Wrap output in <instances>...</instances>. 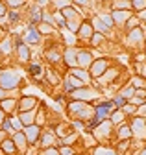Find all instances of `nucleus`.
Returning a JSON list of instances; mask_svg holds the SVG:
<instances>
[{"mask_svg":"<svg viewBox=\"0 0 146 155\" xmlns=\"http://www.w3.org/2000/svg\"><path fill=\"white\" fill-rule=\"evenodd\" d=\"M133 6L141 9V8H144V6H146V0H133Z\"/></svg>","mask_w":146,"mask_h":155,"instance_id":"c756f323","label":"nucleus"},{"mask_svg":"<svg viewBox=\"0 0 146 155\" xmlns=\"http://www.w3.org/2000/svg\"><path fill=\"white\" fill-rule=\"evenodd\" d=\"M95 26H96V30H98V31H105V28L102 26V21H98V18L95 21Z\"/></svg>","mask_w":146,"mask_h":155,"instance_id":"2f4dec72","label":"nucleus"},{"mask_svg":"<svg viewBox=\"0 0 146 155\" xmlns=\"http://www.w3.org/2000/svg\"><path fill=\"white\" fill-rule=\"evenodd\" d=\"M2 122H4V111L0 109V124H2Z\"/></svg>","mask_w":146,"mask_h":155,"instance_id":"ea45409f","label":"nucleus"},{"mask_svg":"<svg viewBox=\"0 0 146 155\" xmlns=\"http://www.w3.org/2000/svg\"><path fill=\"white\" fill-rule=\"evenodd\" d=\"M39 127L35 126V124H32V126H28L26 127V131H24V137H26V140L30 142V144H33L35 140H37V137H39Z\"/></svg>","mask_w":146,"mask_h":155,"instance_id":"20e7f679","label":"nucleus"},{"mask_svg":"<svg viewBox=\"0 0 146 155\" xmlns=\"http://www.w3.org/2000/svg\"><path fill=\"white\" fill-rule=\"evenodd\" d=\"M107 68V61H104V59H98L96 63H93V67H91V76L93 78H98V76H102V72Z\"/></svg>","mask_w":146,"mask_h":155,"instance_id":"39448f33","label":"nucleus"},{"mask_svg":"<svg viewBox=\"0 0 146 155\" xmlns=\"http://www.w3.org/2000/svg\"><path fill=\"white\" fill-rule=\"evenodd\" d=\"M4 13H6V8H4V6H2V4H0V17H2V15H4Z\"/></svg>","mask_w":146,"mask_h":155,"instance_id":"58836bf2","label":"nucleus"},{"mask_svg":"<svg viewBox=\"0 0 146 155\" xmlns=\"http://www.w3.org/2000/svg\"><path fill=\"white\" fill-rule=\"evenodd\" d=\"M124 118H126V114L122 113V109H117V111H113V113H111V122H113V124L124 122Z\"/></svg>","mask_w":146,"mask_h":155,"instance_id":"4468645a","label":"nucleus"},{"mask_svg":"<svg viewBox=\"0 0 146 155\" xmlns=\"http://www.w3.org/2000/svg\"><path fill=\"white\" fill-rule=\"evenodd\" d=\"M41 155H59V151L54 150V148H46V151H43Z\"/></svg>","mask_w":146,"mask_h":155,"instance_id":"c85d7f7f","label":"nucleus"},{"mask_svg":"<svg viewBox=\"0 0 146 155\" xmlns=\"http://www.w3.org/2000/svg\"><path fill=\"white\" fill-rule=\"evenodd\" d=\"M102 22H105L107 26H113V18H111V17H104V15H102Z\"/></svg>","mask_w":146,"mask_h":155,"instance_id":"7c9ffc66","label":"nucleus"},{"mask_svg":"<svg viewBox=\"0 0 146 155\" xmlns=\"http://www.w3.org/2000/svg\"><path fill=\"white\" fill-rule=\"evenodd\" d=\"M80 33H81V37H91V35H93V30H91V26H89V24H81Z\"/></svg>","mask_w":146,"mask_h":155,"instance_id":"412c9836","label":"nucleus"},{"mask_svg":"<svg viewBox=\"0 0 146 155\" xmlns=\"http://www.w3.org/2000/svg\"><path fill=\"white\" fill-rule=\"evenodd\" d=\"M19 120H21V124H24V126L28 127V126H32V124H33L35 114H33V111H24V113L19 116Z\"/></svg>","mask_w":146,"mask_h":155,"instance_id":"1a4fd4ad","label":"nucleus"},{"mask_svg":"<svg viewBox=\"0 0 146 155\" xmlns=\"http://www.w3.org/2000/svg\"><path fill=\"white\" fill-rule=\"evenodd\" d=\"M113 104H115V105H117L118 109H122V107H124V105L128 104V100L124 98L122 94H117V96H115V100H113Z\"/></svg>","mask_w":146,"mask_h":155,"instance_id":"6ab92c4d","label":"nucleus"},{"mask_svg":"<svg viewBox=\"0 0 146 155\" xmlns=\"http://www.w3.org/2000/svg\"><path fill=\"white\" fill-rule=\"evenodd\" d=\"M2 148H4V150H6L8 153H11V151H15V144H13L11 140H4V142H2Z\"/></svg>","mask_w":146,"mask_h":155,"instance_id":"5701e85b","label":"nucleus"},{"mask_svg":"<svg viewBox=\"0 0 146 155\" xmlns=\"http://www.w3.org/2000/svg\"><path fill=\"white\" fill-rule=\"evenodd\" d=\"M81 87H85V83L80 81L76 76H70L68 80H67V89L68 91H72V89H81Z\"/></svg>","mask_w":146,"mask_h":155,"instance_id":"9d476101","label":"nucleus"},{"mask_svg":"<svg viewBox=\"0 0 146 155\" xmlns=\"http://www.w3.org/2000/svg\"><path fill=\"white\" fill-rule=\"evenodd\" d=\"M131 127L130 126H122L120 129H118V139L120 140H130V137H131Z\"/></svg>","mask_w":146,"mask_h":155,"instance_id":"f8f14e48","label":"nucleus"},{"mask_svg":"<svg viewBox=\"0 0 146 155\" xmlns=\"http://www.w3.org/2000/svg\"><path fill=\"white\" fill-rule=\"evenodd\" d=\"M122 113H124V114H137V107H135L133 104L128 102V104L122 107Z\"/></svg>","mask_w":146,"mask_h":155,"instance_id":"a211bd4d","label":"nucleus"},{"mask_svg":"<svg viewBox=\"0 0 146 155\" xmlns=\"http://www.w3.org/2000/svg\"><path fill=\"white\" fill-rule=\"evenodd\" d=\"M65 61H67L68 67H74V65L78 63V59H76V52L67 50V52H65Z\"/></svg>","mask_w":146,"mask_h":155,"instance_id":"ddd939ff","label":"nucleus"},{"mask_svg":"<svg viewBox=\"0 0 146 155\" xmlns=\"http://www.w3.org/2000/svg\"><path fill=\"white\" fill-rule=\"evenodd\" d=\"M30 70H32V74H33V76H39V74H41V67H39V65H32V67H30Z\"/></svg>","mask_w":146,"mask_h":155,"instance_id":"cd10ccee","label":"nucleus"},{"mask_svg":"<svg viewBox=\"0 0 146 155\" xmlns=\"http://www.w3.org/2000/svg\"><path fill=\"white\" fill-rule=\"evenodd\" d=\"M68 111H70L72 116H76V118H83V120L95 118V111L91 109V107H87L83 102H74V104H70V105H68Z\"/></svg>","mask_w":146,"mask_h":155,"instance_id":"f257e3e1","label":"nucleus"},{"mask_svg":"<svg viewBox=\"0 0 146 155\" xmlns=\"http://www.w3.org/2000/svg\"><path fill=\"white\" fill-rule=\"evenodd\" d=\"M139 155H146V148H144V150H142V151H141Z\"/></svg>","mask_w":146,"mask_h":155,"instance_id":"79ce46f5","label":"nucleus"},{"mask_svg":"<svg viewBox=\"0 0 146 155\" xmlns=\"http://www.w3.org/2000/svg\"><path fill=\"white\" fill-rule=\"evenodd\" d=\"M139 74H141V78H142V80L146 78V65H141V67H139Z\"/></svg>","mask_w":146,"mask_h":155,"instance_id":"473e14b6","label":"nucleus"},{"mask_svg":"<svg viewBox=\"0 0 146 155\" xmlns=\"http://www.w3.org/2000/svg\"><path fill=\"white\" fill-rule=\"evenodd\" d=\"M17 48H19V57H21L22 61H26L28 57H30V48H28L26 45H19Z\"/></svg>","mask_w":146,"mask_h":155,"instance_id":"2eb2a0df","label":"nucleus"},{"mask_svg":"<svg viewBox=\"0 0 146 155\" xmlns=\"http://www.w3.org/2000/svg\"><path fill=\"white\" fill-rule=\"evenodd\" d=\"M17 83H19V74H15L11 70L4 72V74H0V87H2L4 91L8 89H15Z\"/></svg>","mask_w":146,"mask_h":155,"instance_id":"f03ea898","label":"nucleus"},{"mask_svg":"<svg viewBox=\"0 0 146 155\" xmlns=\"http://www.w3.org/2000/svg\"><path fill=\"white\" fill-rule=\"evenodd\" d=\"M35 104H37V100H35L33 96H30V98H22L19 105H21V109H22V113H24V111H32V109L35 107Z\"/></svg>","mask_w":146,"mask_h":155,"instance_id":"6e6552de","label":"nucleus"},{"mask_svg":"<svg viewBox=\"0 0 146 155\" xmlns=\"http://www.w3.org/2000/svg\"><path fill=\"white\" fill-rule=\"evenodd\" d=\"M9 2H11L13 6H21V4L24 2V0H9Z\"/></svg>","mask_w":146,"mask_h":155,"instance_id":"c9c22d12","label":"nucleus"},{"mask_svg":"<svg viewBox=\"0 0 146 155\" xmlns=\"http://www.w3.org/2000/svg\"><path fill=\"white\" fill-rule=\"evenodd\" d=\"M59 155H72V150H70V148H63Z\"/></svg>","mask_w":146,"mask_h":155,"instance_id":"72a5a7b5","label":"nucleus"},{"mask_svg":"<svg viewBox=\"0 0 146 155\" xmlns=\"http://www.w3.org/2000/svg\"><path fill=\"white\" fill-rule=\"evenodd\" d=\"M95 155H117L113 150H109V148H96Z\"/></svg>","mask_w":146,"mask_h":155,"instance_id":"4be33fe9","label":"nucleus"},{"mask_svg":"<svg viewBox=\"0 0 146 155\" xmlns=\"http://www.w3.org/2000/svg\"><path fill=\"white\" fill-rule=\"evenodd\" d=\"M72 74H74V76L78 78L80 81H83V83H89V81H91V76H89V72H85L83 68H74V70H72Z\"/></svg>","mask_w":146,"mask_h":155,"instance_id":"9b49d317","label":"nucleus"},{"mask_svg":"<svg viewBox=\"0 0 146 155\" xmlns=\"http://www.w3.org/2000/svg\"><path fill=\"white\" fill-rule=\"evenodd\" d=\"M15 144H17V148L24 150V146H26V137H24L22 133H15Z\"/></svg>","mask_w":146,"mask_h":155,"instance_id":"dca6fc26","label":"nucleus"},{"mask_svg":"<svg viewBox=\"0 0 146 155\" xmlns=\"http://www.w3.org/2000/svg\"><path fill=\"white\" fill-rule=\"evenodd\" d=\"M137 116H141V118H146V102L142 105L137 107Z\"/></svg>","mask_w":146,"mask_h":155,"instance_id":"b1692460","label":"nucleus"},{"mask_svg":"<svg viewBox=\"0 0 146 155\" xmlns=\"http://www.w3.org/2000/svg\"><path fill=\"white\" fill-rule=\"evenodd\" d=\"M48 59L56 63V61H59V59H61V55H59L58 52H50V54H48Z\"/></svg>","mask_w":146,"mask_h":155,"instance_id":"a878e982","label":"nucleus"},{"mask_svg":"<svg viewBox=\"0 0 146 155\" xmlns=\"http://www.w3.org/2000/svg\"><path fill=\"white\" fill-rule=\"evenodd\" d=\"M85 140H87V146H95V139L93 137H87Z\"/></svg>","mask_w":146,"mask_h":155,"instance_id":"f704fd0d","label":"nucleus"},{"mask_svg":"<svg viewBox=\"0 0 146 155\" xmlns=\"http://www.w3.org/2000/svg\"><path fill=\"white\" fill-rule=\"evenodd\" d=\"M141 18H144V21H146V9H144V11H141Z\"/></svg>","mask_w":146,"mask_h":155,"instance_id":"a19ab883","label":"nucleus"},{"mask_svg":"<svg viewBox=\"0 0 146 155\" xmlns=\"http://www.w3.org/2000/svg\"><path fill=\"white\" fill-rule=\"evenodd\" d=\"M131 133L135 137H146V118H141V116H135V120L131 122Z\"/></svg>","mask_w":146,"mask_h":155,"instance_id":"7ed1b4c3","label":"nucleus"},{"mask_svg":"<svg viewBox=\"0 0 146 155\" xmlns=\"http://www.w3.org/2000/svg\"><path fill=\"white\" fill-rule=\"evenodd\" d=\"M102 41H104V35L102 33H95L93 35V45H100Z\"/></svg>","mask_w":146,"mask_h":155,"instance_id":"bb28decb","label":"nucleus"},{"mask_svg":"<svg viewBox=\"0 0 146 155\" xmlns=\"http://www.w3.org/2000/svg\"><path fill=\"white\" fill-rule=\"evenodd\" d=\"M128 15H130L128 11H115L113 13V18H115V21H118V22H122V21H126V18H128Z\"/></svg>","mask_w":146,"mask_h":155,"instance_id":"aec40b11","label":"nucleus"},{"mask_svg":"<svg viewBox=\"0 0 146 155\" xmlns=\"http://www.w3.org/2000/svg\"><path fill=\"white\" fill-rule=\"evenodd\" d=\"M9 18H11V21H17V18H19V13H17V11H15V13H11V15H9Z\"/></svg>","mask_w":146,"mask_h":155,"instance_id":"e433bc0d","label":"nucleus"},{"mask_svg":"<svg viewBox=\"0 0 146 155\" xmlns=\"http://www.w3.org/2000/svg\"><path fill=\"white\" fill-rule=\"evenodd\" d=\"M76 59H78V63L85 68V67H89L91 63H93V57H91V54L89 52H80L78 55H76Z\"/></svg>","mask_w":146,"mask_h":155,"instance_id":"0eeeda50","label":"nucleus"},{"mask_svg":"<svg viewBox=\"0 0 146 155\" xmlns=\"http://www.w3.org/2000/svg\"><path fill=\"white\" fill-rule=\"evenodd\" d=\"M2 127H4V131H8V133H13V131H15L13 126H11V120H4V122H2Z\"/></svg>","mask_w":146,"mask_h":155,"instance_id":"393cba45","label":"nucleus"},{"mask_svg":"<svg viewBox=\"0 0 146 155\" xmlns=\"http://www.w3.org/2000/svg\"><path fill=\"white\" fill-rule=\"evenodd\" d=\"M24 41H26V45H37V43H39V33L35 31V28H30V30L26 31Z\"/></svg>","mask_w":146,"mask_h":155,"instance_id":"423d86ee","label":"nucleus"},{"mask_svg":"<svg viewBox=\"0 0 146 155\" xmlns=\"http://www.w3.org/2000/svg\"><path fill=\"white\" fill-rule=\"evenodd\" d=\"M0 98H4V100H6V91H4L2 87H0Z\"/></svg>","mask_w":146,"mask_h":155,"instance_id":"4c0bfd02","label":"nucleus"},{"mask_svg":"<svg viewBox=\"0 0 146 155\" xmlns=\"http://www.w3.org/2000/svg\"><path fill=\"white\" fill-rule=\"evenodd\" d=\"M118 94H122L126 100H130V98H133V94H135V89H133L131 85H128V87H126L122 92H118Z\"/></svg>","mask_w":146,"mask_h":155,"instance_id":"f3484780","label":"nucleus"}]
</instances>
